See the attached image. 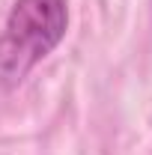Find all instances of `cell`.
Returning <instances> with one entry per match:
<instances>
[{
    "instance_id": "cell-1",
    "label": "cell",
    "mask_w": 152,
    "mask_h": 155,
    "mask_svg": "<svg viewBox=\"0 0 152 155\" xmlns=\"http://www.w3.org/2000/svg\"><path fill=\"white\" fill-rule=\"evenodd\" d=\"M69 30L66 0H15L0 33V90L18 87Z\"/></svg>"
}]
</instances>
